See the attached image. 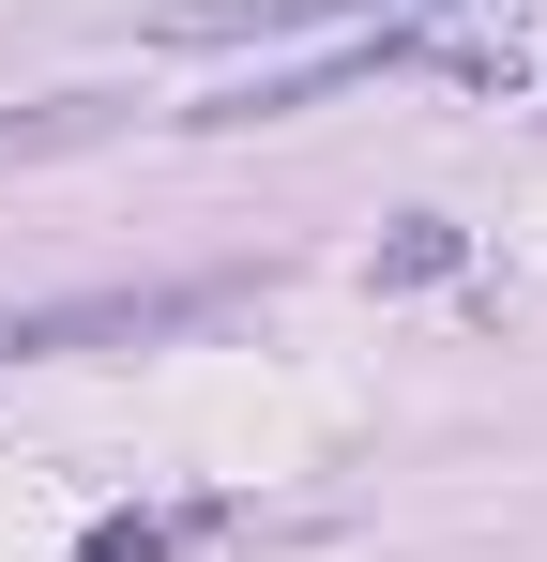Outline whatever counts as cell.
<instances>
[{
    "label": "cell",
    "instance_id": "cell-1",
    "mask_svg": "<svg viewBox=\"0 0 547 562\" xmlns=\"http://www.w3.org/2000/svg\"><path fill=\"white\" fill-rule=\"evenodd\" d=\"M198 532H228V502H153V517H91V562H168Z\"/></svg>",
    "mask_w": 547,
    "mask_h": 562
}]
</instances>
